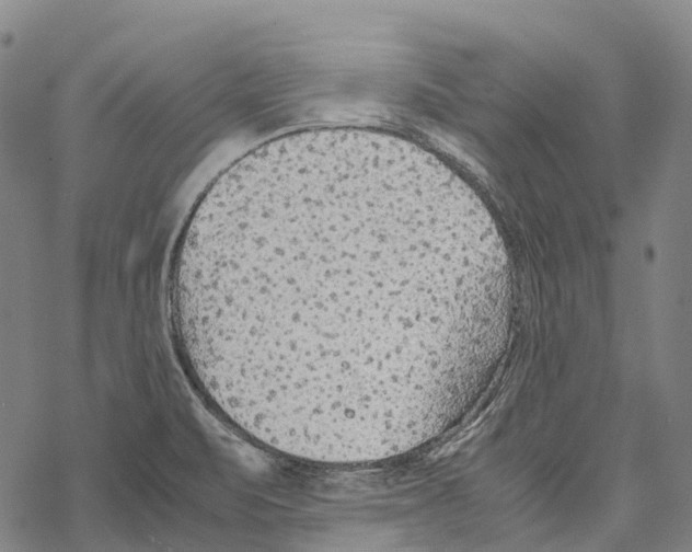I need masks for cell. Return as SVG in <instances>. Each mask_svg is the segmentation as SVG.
Masks as SVG:
<instances>
[{
  "label": "cell",
  "instance_id": "cell-1",
  "mask_svg": "<svg viewBox=\"0 0 692 552\" xmlns=\"http://www.w3.org/2000/svg\"><path fill=\"white\" fill-rule=\"evenodd\" d=\"M483 212L394 148L330 140L214 182L174 250L182 359L218 410L287 455L359 456L449 388L499 280Z\"/></svg>",
  "mask_w": 692,
  "mask_h": 552
}]
</instances>
